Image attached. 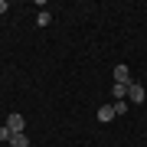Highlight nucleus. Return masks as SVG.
<instances>
[{
	"mask_svg": "<svg viewBox=\"0 0 147 147\" xmlns=\"http://www.w3.org/2000/svg\"><path fill=\"white\" fill-rule=\"evenodd\" d=\"M144 95H147V92H144V85H141V82H131V85H127V98H131L134 105H141Z\"/></svg>",
	"mask_w": 147,
	"mask_h": 147,
	"instance_id": "f257e3e1",
	"label": "nucleus"
},
{
	"mask_svg": "<svg viewBox=\"0 0 147 147\" xmlns=\"http://www.w3.org/2000/svg\"><path fill=\"white\" fill-rule=\"evenodd\" d=\"M7 127H10L13 134H23V127H26V121H23V115H7Z\"/></svg>",
	"mask_w": 147,
	"mask_h": 147,
	"instance_id": "f03ea898",
	"label": "nucleus"
},
{
	"mask_svg": "<svg viewBox=\"0 0 147 147\" xmlns=\"http://www.w3.org/2000/svg\"><path fill=\"white\" fill-rule=\"evenodd\" d=\"M115 85H131V72H127V65H124V62L115 65Z\"/></svg>",
	"mask_w": 147,
	"mask_h": 147,
	"instance_id": "7ed1b4c3",
	"label": "nucleus"
},
{
	"mask_svg": "<svg viewBox=\"0 0 147 147\" xmlns=\"http://www.w3.org/2000/svg\"><path fill=\"white\" fill-rule=\"evenodd\" d=\"M111 118H115V108H111V105H101V108H98V121H101V124H108Z\"/></svg>",
	"mask_w": 147,
	"mask_h": 147,
	"instance_id": "20e7f679",
	"label": "nucleus"
},
{
	"mask_svg": "<svg viewBox=\"0 0 147 147\" xmlns=\"http://www.w3.org/2000/svg\"><path fill=\"white\" fill-rule=\"evenodd\" d=\"M10 147H30V137L26 134H13L10 137Z\"/></svg>",
	"mask_w": 147,
	"mask_h": 147,
	"instance_id": "39448f33",
	"label": "nucleus"
},
{
	"mask_svg": "<svg viewBox=\"0 0 147 147\" xmlns=\"http://www.w3.org/2000/svg\"><path fill=\"white\" fill-rule=\"evenodd\" d=\"M36 23H39V26H49V23H53V13H49V10H39Z\"/></svg>",
	"mask_w": 147,
	"mask_h": 147,
	"instance_id": "423d86ee",
	"label": "nucleus"
},
{
	"mask_svg": "<svg viewBox=\"0 0 147 147\" xmlns=\"http://www.w3.org/2000/svg\"><path fill=\"white\" fill-rule=\"evenodd\" d=\"M111 92H115V101H124V95H127V85H115Z\"/></svg>",
	"mask_w": 147,
	"mask_h": 147,
	"instance_id": "0eeeda50",
	"label": "nucleus"
},
{
	"mask_svg": "<svg viewBox=\"0 0 147 147\" xmlns=\"http://www.w3.org/2000/svg\"><path fill=\"white\" fill-rule=\"evenodd\" d=\"M111 108H115V115H124V111H127V101H111Z\"/></svg>",
	"mask_w": 147,
	"mask_h": 147,
	"instance_id": "6e6552de",
	"label": "nucleus"
},
{
	"mask_svg": "<svg viewBox=\"0 0 147 147\" xmlns=\"http://www.w3.org/2000/svg\"><path fill=\"white\" fill-rule=\"evenodd\" d=\"M10 137H13V131L3 124V127H0V141H7V144H10Z\"/></svg>",
	"mask_w": 147,
	"mask_h": 147,
	"instance_id": "1a4fd4ad",
	"label": "nucleus"
},
{
	"mask_svg": "<svg viewBox=\"0 0 147 147\" xmlns=\"http://www.w3.org/2000/svg\"><path fill=\"white\" fill-rule=\"evenodd\" d=\"M7 10H10V7H7V0H0V16H3Z\"/></svg>",
	"mask_w": 147,
	"mask_h": 147,
	"instance_id": "9d476101",
	"label": "nucleus"
}]
</instances>
